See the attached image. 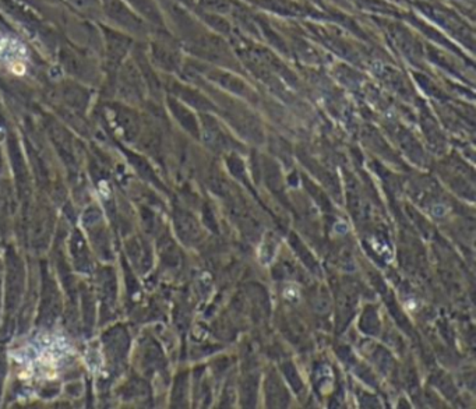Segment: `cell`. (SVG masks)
Listing matches in <instances>:
<instances>
[{"label":"cell","instance_id":"6da1fadb","mask_svg":"<svg viewBox=\"0 0 476 409\" xmlns=\"http://www.w3.org/2000/svg\"><path fill=\"white\" fill-rule=\"evenodd\" d=\"M25 63L27 51L23 44L13 38H0V66L21 74L25 71Z\"/></svg>","mask_w":476,"mask_h":409}]
</instances>
